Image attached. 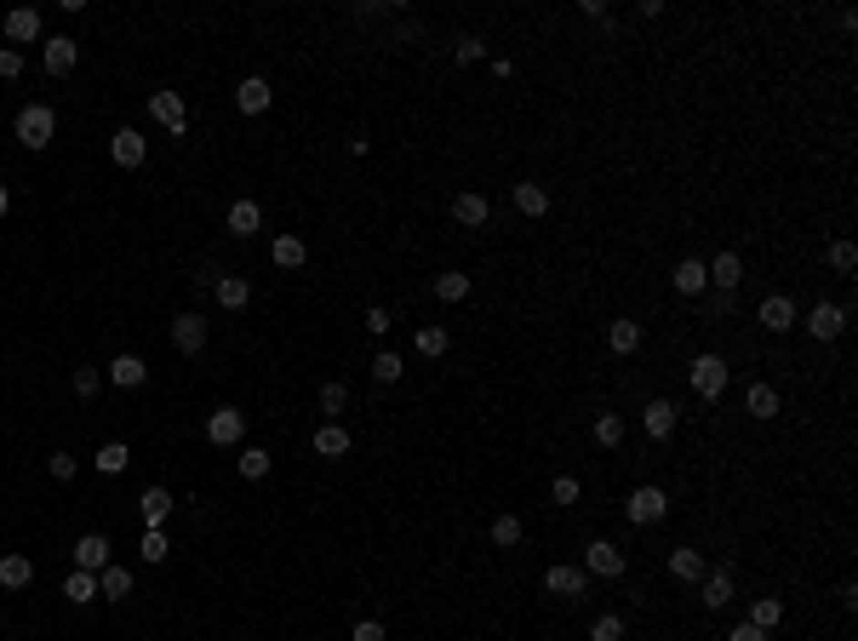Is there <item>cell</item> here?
<instances>
[{
  "instance_id": "1",
  "label": "cell",
  "mask_w": 858,
  "mask_h": 641,
  "mask_svg": "<svg viewBox=\"0 0 858 641\" xmlns=\"http://www.w3.org/2000/svg\"><path fill=\"white\" fill-rule=\"evenodd\" d=\"M52 132H58V115L47 110V103H29V110L17 115V143H24V149H47Z\"/></svg>"
},
{
  "instance_id": "2",
  "label": "cell",
  "mask_w": 858,
  "mask_h": 641,
  "mask_svg": "<svg viewBox=\"0 0 858 641\" xmlns=\"http://www.w3.org/2000/svg\"><path fill=\"white\" fill-rule=\"evenodd\" d=\"M686 378H693V390H698L704 401H716V395L727 390V378H733V367H727L721 355H698V361H693V373H686Z\"/></svg>"
},
{
  "instance_id": "3",
  "label": "cell",
  "mask_w": 858,
  "mask_h": 641,
  "mask_svg": "<svg viewBox=\"0 0 858 641\" xmlns=\"http://www.w3.org/2000/svg\"><path fill=\"white\" fill-rule=\"evenodd\" d=\"M664 510H670V499H664V487H635V493H630V504H624V516H630L635 527H653V521H664Z\"/></svg>"
},
{
  "instance_id": "4",
  "label": "cell",
  "mask_w": 858,
  "mask_h": 641,
  "mask_svg": "<svg viewBox=\"0 0 858 641\" xmlns=\"http://www.w3.org/2000/svg\"><path fill=\"white\" fill-rule=\"evenodd\" d=\"M584 567L595 573V579H624V550L607 544V539H595V544L584 550Z\"/></svg>"
},
{
  "instance_id": "5",
  "label": "cell",
  "mask_w": 858,
  "mask_h": 641,
  "mask_svg": "<svg viewBox=\"0 0 858 641\" xmlns=\"http://www.w3.org/2000/svg\"><path fill=\"white\" fill-rule=\"evenodd\" d=\"M241 436H246V413H235V407H218V413L206 418V441H212V447H235Z\"/></svg>"
},
{
  "instance_id": "6",
  "label": "cell",
  "mask_w": 858,
  "mask_h": 641,
  "mask_svg": "<svg viewBox=\"0 0 858 641\" xmlns=\"http://www.w3.org/2000/svg\"><path fill=\"white\" fill-rule=\"evenodd\" d=\"M75 567L80 573H103L110 567V539H103V532H80L75 539Z\"/></svg>"
},
{
  "instance_id": "7",
  "label": "cell",
  "mask_w": 858,
  "mask_h": 641,
  "mask_svg": "<svg viewBox=\"0 0 858 641\" xmlns=\"http://www.w3.org/2000/svg\"><path fill=\"white\" fill-rule=\"evenodd\" d=\"M149 115H155V121L166 126L172 138H183V126H189V115H183V98H178V92H155V98H149Z\"/></svg>"
},
{
  "instance_id": "8",
  "label": "cell",
  "mask_w": 858,
  "mask_h": 641,
  "mask_svg": "<svg viewBox=\"0 0 858 641\" xmlns=\"http://www.w3.org/2000/svg\"><path fill=\"white\" fill-rule=\"evenodd\" d=\"M544 590L561 595V602H572V595L590 590V573H584V567H549V573H544Z\"/></svg>"
},
{
  "instance_id": "9",
  "label": "cell",
  "mask_w": 858,
  "mask_h": 641,
  "mask_svg": "<svg viewBox=\"0 0 858 641\" xmlns=\"http://www.w3.org/2000/svg\"><path fill=\"white\" fill-rule=\"evenodd\" d=\"M110 155H115V166H143L149 138H138V126H120V132L110 138Z\"/></svg>"
},
{
  "instance_id": "10",
  "label": "cell",
  "mask_w": 858,
  "mask_h": 641,
  "mask_svg": "<svg viewBox=\"0 0 858 641\" xmlns=\"http://www.w3.org/2000/svg\"><path fill=\"white\" fill-rule=\"evenodd\" d=\"M641 430L653 441H670L675 436V401H647V407H641Z\"/></svg>"
},
{
  "instance_id": "11",
  "label": "cell",
  "mask_w": 858,
  "mask_h": 641,
  "mask_svg": "<svg viewBox=\"0 0 858 641\" xmlns=\"http://www.w3.org/2000/svg\"><path fill=\"white\" fill-rule=\"evenodd\" d=\"M842 327H847V310L842 304H812L807 310V332L812 338H842Z\"/></svg>"
},
{
  "instance_id": "12",
  "label": "cell",
  "mask_w": 858,
  "mask_h": 641,
  "mask_svg": "<svg viewBox=\"0 0 858 641\" xmlns=\"http://www.w3.org/2000/svg\"><path fill=\"white\" fill-rule=\"evenodd\" d=\"M172 344H178L183 355H201L206 350V320L201 315H178L172 320Z\"/></svg>"
},
{
  "instance_id": "13",
  "label": "cell",
  "mask_w": 858,
  "mask_h": 641,
  "mask_svg": "<svg viewBox=\"0 0 858 641\" xmlns=\"http://www.w3.org/2000/svg\"><path fill=\"white\" fill-rule=\"evenodd\" d=\"M269 98H275V87H269L264 75H246L241 87H235V103H241L246 115H264V110H269Z\"/></svg>"
},
{
  "instance_id": "14",
  "label": "cell",
  "mask_w": 858,
  "mask_h": 641,
  "mask_svg": "<svg viewBox=\"0 0 858 641\" xmlns=\"http://www.w3.org/2000/svg\"><path fill=\"white\" fill-rule=\"evenodd\" d=\"M75 63H80V47H75L69 35H52L47 40V75H69Z\"/></svg>"
},
{
  "instance_id": "15",
  "label": "cell",
  "mask_w": 858,
  "mask_h": 641,
  "mask_svg": "<svg viewBox=\"0 0 858 641\" xmlns=\"http://www.w3.org/2000/svg\"><path fill=\"white\" fill-rule=\"evenodd\" d=\"M761 327L767 332H790V327H796V304H790L784 292H772L767 304H761Z\"/></svg>"
},
{
  "instance_id": "16",
  "label": "cell",
  "mask_w": 858,
  "mask_h": 641,
  "mask_svg": "<svg viewBox=\"0 0 858 641\" xmlns=\"http://www.w3.org/2000/svg\"><path fill=\"white\" fill-rule=\"evenodd\" d=\"M6 40H17V47H29V40H40V12H35V6H17V12H6Z\"/></svg>"
},
{
  "instance_id": "17",
  "label": "cell",
  "mask_w": 858,
  "mask_h": 641,
  "mask_svg": "<svg viewBox=\"0 0 858 641\" xmlns=\"http://www.w3.org/2000/svg\"><path fill=\"white\" fill-rule=\"evenodd\" d=\"M670 281H675V292H686V298H698L704 287H710V269H704L698 258H681V264H675V275H670Z\"/></svg>"
},
{
  "instance_id": "18",
  "label": "cell",
  "mask_w": 858,
  "mask_h": 641,
  "mask_svg": "<svg viewBox=\"0 0 858 641\" xmlns=\"http://www.w3.org/2000/svg\"><path fill=\"white\" fill-rule=\"evenodd\" d=\"M29 579H35V562H29V555H17V550L0 555V584H6V590H29Z\"/></svg>"
},
{
  "instance_id": "19",
  "label": "cell",
  "mask_w": 858,
  "mask_h": 641,
  "mask_svg": "<svg viewBox=\"0 0 858 641\" xmlns=\"http://www.w3.org/2000/svg\"><path fill=\"white\" fill-rule=\"evenodd\" d=\"M212 292H218V304H224V310H246V304H252L246 275H218V287H212Z\"/></svg>"
},
{
  "instance_id": "20",
  "label": "cell",
  "mask_w": 858,
  "mask_h": 641,
  "mask_svg": "<svg viewBox=\"0 0 858 641\" xmlns=\"http://www.w3.org/2000/svg\"><path fill=\"white\" fill-rule=\"evenodd\" d=\"M281 269H304V258H309V247H304V235H275V252H269Z\"/></svg>"
},
{
  "instance_id": "21",
  "label": "cell",
  "mask_w": 858,
  "mask_h": 641,
  "mask_svg": "<svg viewBox=\"0 0 858 641\" xmlns=\"http://www.w3.org/2000/svg\"><path fill=\"white\" fill-rule=\"evenodd\" d=\"M727 602H733V567L704 573V607H727Z\"/></svg>"
},
{
  "instance_id": "22",
  "label": "cell",
  "mask_w": 858,
  "mask_h": 641,
  "mask_svg": "<svg viewBox=\"0 0 858 641\" xmlns=\"http://www.w3.org/2000/svg\"><path fill=\"white\" fill-rule=\"evenodd\" d=\"M143 378H149V367H143L138 355H115L110 361V384H120V390H138Z\"/></svg>"
},
{
  "instance_id": "23",
  "label": "cell",
  "mask_w": 858,
  "mask_h": 641,
  "mask_svg": "<svg viewBox=\"0 0 858 641\" xmlns=\"http://www.w3.org/2000/svg\"><path fill=\"white\" fill-rule=\"evenodd\" d=\"M515 212L544 218V212H549V189H544V184H515Z\"/></svg>"
},
{
  "instance_id": "24",
  "label": "cell",
  "mask_w": 858,
  "mask_h": 641,
  "mask_svg": "<svg viewBox=\"0 0 858 641\" xmlns=\"http://www.w3.org/2000/svg\"><path fill=\"white\" fill-rule=\"evenodd\" d=\"M453 218H458V224H469V229H481V224L492 218V206H487V195H469V189H464V195L453 201Z\"/></svg>"
},
{
  "instance_id": "25",
  "label": "cell",
  "mask_w": 858,
  "mask_h": 641,
  "mask_svg": "<svg viewBox=\"0 0 858 641\" xmlns=\"http://www.w3.org/2000/svg\"><path fill=\"white\" fill-rule=\"evenodd\" d=\"M704 269H710V287H727V292H733V287L744 281V264H738V252H721V258H716V264H704Z\"/></svg>"
},
{
  "instance_id": "26",
  "label": "cell",
  "mask_w": 858,
  "mask_h": 641,
  "mask_svg": "<svg viewBox=\"0 0 858 641\" xmlns=\"http://www.w3.org/2000/svg\"><path fill=\"white\" fill-rule=\"evenodd\" d=\"M670 573H675L681 584H698V579H704V555H698V550H686V544L670 550Z\"/></svg>"
},
{
  "instance_id": "27",
  "label": "cell",
  "mask_w": 858,
  "mask_h": 641,
  "mask_svg": "<svg viewBox=\"0 0 858 641\" xmlns=\"http://www.w3.org/2000/svg\"><path fill=\"white\" fill-rule=\"evenodd\" d=\"M744 407H749V418H779V390L772 384H749Z\"/></svg>"
},
{
  "instance_id": "28",
  "label": "cell",
  "mask_w": 858,
  "mask_h": 641,
  "mask_svg": "<svg viewBox=\"0 0 858 641\" xmlns=\"http://www.w3.org/2000/svg\"><path fill=\"white\" fill-rule=\"evenodd\" d=\"M315 453H320V458H343V453H350V430L320 424V430H315Z\"/></svg>"
},
{
  "instance_id": "29",
  "label": "cell",
  "mask_w": 858,
  "mask_h": 641,
  "mask_svg": "<svg viewBox=\"0 0 858 641\" xmlns=\"http://www.w3.org/2000/svg\"><path fill=\"white\" fill-rule=\"evenodd\" d=\"M92 464L103 469V476H120V469H126V464H132V447H126V441H103V447H98V458H92Z\"/></svg>"
},
{
  "instance_id": "30",
  "label": "cell",
  "mask_w": 858,
  "mask_h": 641,
  "mask_svg": "<svg viewBox=\"0 0 858 641\" xmlns=\"http://www.w3.org/2000/svg\"><path fill=\"white\" fill-rule=\"evenodd\" d=\"M607 344H612L618 355H635V350H641V320H612V327H607Z\"/></svg>"
},
{
  "instance_id": "31",
  "label": "cell",
  "mask_w": 858,
  "mask_h": 641,
  "mask_svg": "<svg viewBox=\"0 0 858 641\" xmlns=\"http://www.w3.org/2000/svg\"><path fill=\"white\" fill-rule=\"evenodd\" d=\"M63 595H69L75 607H86V602H92V595H103V590H98V573H80V567H75L69 579H63Z\"/></svg>"
},
{
  "instance_id": "32",
  "label": "cell",
  "mask_w": 858,
  "mask_h": 641,
  "mask_svg": "<svg viewBox=\"0 0 858 641\" xmlns=\"http://www.w3.org/2000/svg\"><path fill=\"white\" fill-rule=\"evenodd\" d=\"M229 229H235V235H257V229H264V212H257V201H235V206H229Z\"/></svg>"
},
{
  "instance_id": "33",
  "label": "cell",
  "mask_w": 858,
  "mask_h": 641,
  "mask_svg": "<svg viewBox=\"0 0 858 641\" xmlns=\"http://www.w3.org/2000/svg\"><path fill=\"white\" fill-rule=\"evenodd\" d=\"M138 510H143V521H149V527H161V521L172 516V493H166V487H149V493L138 499Z\"/></svg>"
},
{
  "instance_id": "34",
  "label": "cell",
  "mask_w": 858,
  "mask_h": 641,
  "mask_svg": "<svg viewBox=\"0 0 858 641\" xmlns=\"http://www.w3.org/2000/svg\"><path fill=\"white\" fill-rule=\"evenodd\" d=\"M98 590H103V595H110V602H120V595H126V590H132V573H126V567H115V562H110V567H103V573H98Z\"/></svg>"
},
{
  "instance_id": "35",
  "label": "cell",
  "mask_w": 858,
  "mask_h": 641,
  "mask_svg": "<svg viewBox=\"0 0 858 641\" xmlns=\"http://www.w3.org/2000/svg\"><path fill=\"white\" fill-rule=\"evenodd\" d=\"M779 618H784V602H779V595H761V602L749 607V625H756V630H772Z\"/></svg>"
},
{
  "instance_id": "36",
  "label": "cell",
  "mask_w": 858,
  "mask_h": 641,
  "mask_svg": "<svg viewBox=\"0 0 858 641\" xmlns=\"http://www.w3.org/2000/svg\"><path fill=\"white\" fill-rule=\"evenodd\" d=\"M269 464H275V458L264 453V447H241V476H246V481H264Z\"/></svg>"
},
{
  "instance_id": "37",
  "label": "cell",
  "mask_w": 858,
  "mask_h": 641,
  "mask_svg": "<svg viewBox=\"0 0 858 641\" xmlns=\"http://www.w3.org/2000/svg\"><path fill=\"white\" fill-rule=\"evenodd\" d=\"M435 298H446V304H458V298H469V275H458V269L435 275Z\"/></svg>"
},
{
  "instance_id": "38",
  "label": "cell",
  "mask_w": 858,
  "mask_h": 641,
  "mask_svg": "<svg viewBox=\"0 0 858 641\" xmlns=\"http://www.w3.org/2000/svg\"><path fill=\"white\" fill-rule=\"evenodd\" d=\"M401 373H406V361H401L395 350H378V355H372V378H378V384H395Z\"/></svg>"
},
{
  "instance_id": "39",
  "label": "cell",
  "mask_w": 858,
  "mask_h": 641,
  "mask_svg": "<svg viewBox=\"0 0 858 641\" xmlns=\"http://www.w3.org/2000/svg\"><path fill=\"white\" fill-rule=\"evenodd\" d=\"M595 441L601 447H618V441H624V418H618V413H595Z\"/></svg>"
},
{
  "instance_id": "40",
  "label": "cell",
  "mask_w": 858,
  "mask_h": 641,
  "mask_svg": "<svg viewBox=\"0 0 858 641\" xmlns=\"http://www.w3.org/2000/svg\"><path fill=\"white\" fill-rule=\"evenodd\" d=\"M492 544H498V550L521 544V516H498V521H492Z\"/></svg>"
},
{
  "instance_id": "41",
  "label": "cell",
  "mask_w": 858,
  "mask_h": 641,
  "mask_svg": "<svg viewBox=\"0 0 858 641\" xmlns=\"http://www.w3.org/2000/svg\"><path fill=\"white\" fill-rule=\"evenodd\" d=\"M413 344H418V355H429V361H435V355H446V327H418V338H413Z\"/></svg>"
},
{
  "instance_id": "42",
  "label": "cell",
  "mask_w": 858,
  "mask_h": 641,
  "mask_svg": "<svg viewBox=\"0 0 858 641\" xmlns=\"http://www.w3.org/2000/svg\"><path fill=\"white\" fill-rule=\"evenodd\" d=\"M343 407H350V390H343L338 378H327V384H320V413L332 418V413H343Z\"/></svg>"
},
{
  "instance_id": "43",
  "label": "cell",
  "mask_w": 858,
  "mask_h": 641,
  "mask_svg": "<svg viewBox=\"0 0 858 641\" xmlns=\"http://www.w3.org/2000/svg\"><path fill=\"white\" fill-rule=\"evenodd\" d=\"M138 555H143V562H166V555H172L166 532H161V527H149V532H143V544H138Z\"/></svg>"
},
{
  "instance_id": "44",
  "label": "cell",
  "mask_w": 858,
  "mask_h": 641,
  "mask_svg": "<svg viewBox=\"0 0 858 641\" xmlns=\"http://www.w3.org/2000/svg\"><path fill=\"white\" fill-rule=\"evenodd\" d=\"M590 641H624V618H618V613H601L595 625H590Z\"/></svg>"
},
{
  "instance_id": "45",
  "label": "cell",
  "mask_w": 858,
  "mask_h": 641,
  "mask_svg": "<svg viewBox=\"0 0 858 641\" xmlns=\"http://www.w3.org/2000/svg\"><path fill=\"white\" fill-rule=\"evenodd\" d=\"M830 269L853 275V269H858V247H853V241H835V247H830Z\"/></svg>"
},
{
  "instance_id": "46",
  "label": "cell",
  "mask_w": 858,
  "mask_h": 641,
  "mask_svg": "<svg viewBox=\"0 0 858 641\" xmlns=\"http://www.w3.org/2000/svg\"><path fill=\"white\" fill-rule=\"evenodd\" d=\"M69 384H75V395H80V401H92V395H98V384H103V373H98V367H75Z\"/></svg>"
},
{
  "instance_id": "47",
  "label": "cell",
  "mask_w": 858,
  "mask_h": 641,
  "mask_svg": "<svg viewBox=\"0 0 858 641\" xmlns=\"http://www.w3.org/2000/svg\"><path fill=\"white\" fill-rule=\"evenodd\" d=\"M24 75V52L17 47H0V80H17Z\"/></svg>"
},
{
  "instance_id": "48",
  "label": "cell",
  "mask_w": 858,
  "mask_h": 641,
  "mask_svg": "<svg viewBox=\"0 0 858 641\" xmlns=\"http://www.w3.org/2000/svg\"><path fill=\"white\" fill-rule=\"evenodd\" d=\"M549 499H555V504H578V481H572V476H555Z\"/></svg>"
},
{
  "instance_id": "49",
  "label": "cell",
  "mask_w": 858,
  "mask_h": 641,
  "mask_svg": "<svg viewBox=\"0 0 858 641\" xmlns=\"http://www.w3.org/2000/svg\"><path fill=\"white\" fill-rule=\"evenodd\" d=\"M453 52H458V63H481V58H487V47H481V40H476V35H464V40H458V47H453Z\"/></svg>"
},
{
  "instance_id": "50",
  "label": "cell",
  "mask_w": 858,
  "mask_h": 641,
  "mask_svg": "<svg viewBox=\"0 0 858 641\" xmlns=\"http://www.w3.org/2000/svg\"><path fill=\"white\" fill-rule=\"evenodd\" d=\"M47 469H52V481H75V458H69V453H52Z\"/></svg>"
},
{
  "instance_id": "51",
  "label": "cell",
  "mask_w": 858,
  "mask_h": 641,
  "mask_svg": "<svg viewBox=\"0 0 858 641\" xmlns=\"http://www.w3.org/2000/svg\"><path fill=\"white\" fill-rule=\"evenodd\" d=\"M350 641H383V625L378 618H361V625L350 630Z\"/></svg>"
},
{
  "instance_id": "52",
  "label": "cell",
  "mask_w": 858,
  "mask_h": 641,
  "mask_svg": "<svg viewBox=\"0 0 858 641\" xmlns=\"http://www.w3.org/2000/svg\"><path fill=\"white\" fill-rule=\"evenodd\" d=\"M367 332H378V338L390 332V310H367Z\"/></svg>"
},
{
  "instance_id": "53",
  "label": "cell",
  "mask_w": 858,
  "mask_h": 641,
  "mask_svg": "<svg viewBox=\"0 0 858 641\" xmlns=\"http://www.w3.org/2000/svg\"><path fill=\"white\" fill-rule=\"evenodd\" d=\"M727 641H767V630H756V625H738V630L727 636Z\"/></svg>"
},
{
  "instance_id": "54",
  "label": "cell",
  "mask_w": 858,
  "mask_h": 641,
  "mask_svg": "<svg viewBox=\"0 0 858 641\" xmlns=\"http://www.w3.org/2000/svg\"><path fill=\"white\" fill-rule=\"evenodd\" d=\"M6 206H12V195H6V184H0V218H6Z\"/></svg>"
}]
</instances>
